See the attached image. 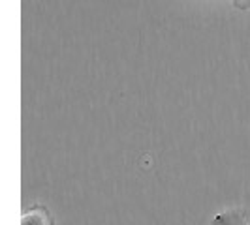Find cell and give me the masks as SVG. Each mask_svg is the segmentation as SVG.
Masks as SVG:
<instances>
[{
	"label": "cell",
	"instance_id": "6da1fadb",
	"mask_svg": "<svg viewBox=\"0 0 250 225\" xmlns=\"http://www.w3.org/2000/svg\"><path fill=\"white\" fill-rule=\"evenodd\" d=\"M21 225H55L53 214L43 205H34L30 210H26L21 218Z\"/></svg>",
	"mask_w": 250,
	"mask_h": 225
},
{
	"label": "cell",
	"instance_id": "7a4b0ae2",
	"mask_svg": "<svg viewBox=\"0 0 250 225\" xmlns=\"http://www.w3.org/2000/svg\"><path fill=\"white\" fill-rule=\"evenodd\" d=\"M213 225H247L245 216L239 210H226L214 216Z\"/></svg>",
	"mask_w": 250,
	"mask_h": 225
}]
</instances>
